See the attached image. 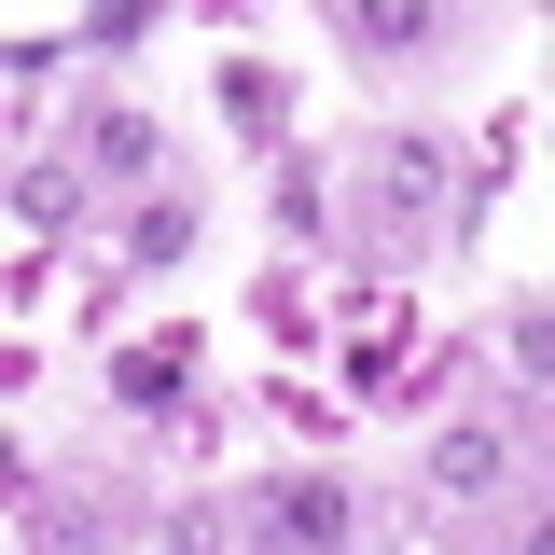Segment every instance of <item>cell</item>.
Instances as JSON below:
<instances>
[{
	"label": "cell",
	"mask_w": 555,
	"mask_h": 555,
	"mask_svg": "<svg viewBox=\"0 0 555 555\" xmlns=\"http://www.w3.org/2000/svg\"><path fill=\"white\" fill-rule=\"evenodd\" d=\"M361 514H347V486L334 473H292V486H264V542H347Z\"/></svg>",
	"instance_id": "7a4b0ae2"
},
{
	"label": "cell",
	"mask_w": 555,
	"mask_h": 555,
	"mask_svg": "<svg viewBox=\"0 0 555 555\" xmlns=\"http://www.w3.org/2000/svg\"><path fill=\"white\" fill-rule=\"evenodd\" d=\"M430 181H444V153H430V139H389V167H375V195H389V208H430Z\"/></svg>",
	"instance_id": "5b68a950"
},
{
	"label": "cell",
	"mask_w": 555,
	"mask_h": 555,
	"mask_svg": "<svg viewBox=\"0 0 555 555\" xmlns=\"http://www.w3.org/2000/svg\"><path fill=\"white\" fill-rule=\"evenodd\" d=\"M153 14H167V0H98V42H139Z\"/></svg>",
	"instance_id": "52a82bcc"
},
{
	"label": "cell",
	"mask_w": 555,
	"mask_h": 555,
	"mask_svg": "<svg viewBox=\"0 0 555 555\" xmlns=\"http://www.w3.org/2000/svg\"><path fill=\"white\" fill-rule=\"evenodd\" d=\"M83 153H98V181H153V153H167V139H153V112H126V98H112V112L83 126Z\"/></svg>",
	"instance_id": "3957f363"
},
{
	"label": "cell",
	"mask_w": 555,
	"mask_h": 555,
	"mask_svg": "<svg viewBox=\"0 0 555 555\" xmlns=\"http://www.w3.org/2000/svg\"><path fill=\"white\" fill-rule=\"evenodd\" d=\"M347 28H361L375 56H416V42L444 28V0H347Z\"/></svg>",
	"instance_id": "277c9868"
},
{
	"label": "cell",
	"mask_w": 555,
	"mask_h": 555,
	"mask_svg": "<svg viewBox=\"0 0 555 555\" xmlns=\"http://www.w3.org/2000/svg\"><path fill=\"white\" fill-rule=\"evenodd\" d=\"M430 486H444V500H486V486H514V430H500V416H459V430L430 444Z\"/></svg>",
	"instance_id": "6da1fadb"
},
{
	"label": "cell",
	"mask_w": 555,
	"mask_h": 555,
	"mask_svg": "<svg viewBox=\"0 0 555 555\" xmlns=\"http://www.w3.org/2000/svg\"><path fill=\"white\" fill-rule=\"evenodd\" d=\"M181 236H195V208H181V195H167V208H139V222H126V250H139V264H181Z\"/></svg>",
	"instance_id": "8992f818"
}]
</instances>
